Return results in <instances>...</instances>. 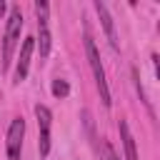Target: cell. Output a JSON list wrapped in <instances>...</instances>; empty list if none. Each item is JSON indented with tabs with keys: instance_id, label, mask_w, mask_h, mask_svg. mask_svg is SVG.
I'll return each mask as SVG.
<instances>
[{
	"instance_id": "cell-1",
	"label": "cell",
	"mask_w": 160,
	"mask_h": 160,
	"mask_svg": "<svg viewBox=\"0 0 160 160\" xmlns=\"http://www.w3.org/2000/svg\"><path fill=\"white\" fill-rule=\"evenodd\" d=\"M20 30H22V12L20 8L15 5L10 10V18H8V25H5V38H2V70L10 65L12 60V52H15V45L20 40Z\"/></svg>"
},
{
	"instance_id": "cell-2",
	"label": "cell",
	"mask_w": 160,
	"mask_h": 160,
	"mask_svg": "<svg viewBox=\"0 0 160 160\" xmlns=\"http://www.w3.org/2000/svg\"><path fill=\"white\" fill-rule=\"evenodd\" d=\"M85 52H88V60H90V68H92V75H95V85L100 90V100L105 108H110V90H108V80H105V70H102V62H100V55H98V48L92 42L90 35H85Z\"/></svg>"
},
{
	"instance_id": "cell-3",
	"label": "cell",
	"mask_w": 160,
	"mask_h": 160,
	"mask_svg": "<svg viewBox=\"0 0 160 160\" xmlns=\"http://www.w3.org/2000/svg\"><path fill=\"white\" fill-rule=\"evenodd\" d=\"M22 135H25V120L15 118L8 128V160H20V150H22Z\"/></svg>"
},
{
	"instance_id": "cell-4",
	"label": "cell",
	"mask_w": 160,
	"mask_h": 160,
	"mask_svg": "<svg viewBox=\"0 0 160 160\" xmlns=\"http://www.w3.org/2000/svg\"><path fill=\"white\" fill-rule=\"evenodd\" d=\"M35 48V38H25L22 48H20V58H18V68H15V82H22L28 78V68H30V55Z\"/></svg>"
},
{
	"instance_id": "cell-5",
	"label": "cell",
	"mask_w": 160,
	"mask_h": 160,
	"mask_svg": "<svg viewBox=\"0 0 160 160\" xmlns=\"http://www.w3.org/2000/svg\"><path fill=\"white\" fill-rule=\"evenodd\" d=\"M95 10H98V15H100V20H102V28H105V32H108V40H110V45L115 48V50H120V40H118V32H115V25H112V18H110V12H108V8H105V2H95Z\"/></svg>"
},
{
	"instance_id": "cell-6",
	"label": "cell",
	"mask_w": 160,
	"mask_h": 160,
	"mask_svg": "<svg viewBox=\"0 0 160 160\" xmlns=\"http://www.w3.org/2000/svg\"><path fill=\"white\" fill-rule=\"evenodd\" d=\"M120 138H122V145H125V158L128 160H138V152H135V140L130 135V128L125 120H120Z\"/></svg>"
},
{
	"instance_id": "cell-7",
	"label": "cell",
	"mask_w": 160,
	"mask_h": 160,
	"mask_svg": "<svg viewBox=\"0 0 160 160\" xmlns=\"http://www.w3.org/2000/svg\"><path fill=\"white\" fill-rule=\"evenodd\" d=\"M35 118H38L40 132H50V120H52V115H50V110H48L45 105H35Z\"/></svg>"
},
{
	"instance_id": "cell-8",
	"label": "cell",
	"mask_w": 160,
	"mask_h": 160,
	"mask_svg": "<svg viewBox=\"0 0 160 160\" xmlns=\"http://www.w3.org/2000/svg\"><path fill=\"white\" fill-rule=\"evenodd\" d=\"M48 52H50V30L40 25V58H48Z\"/></svg>"
},
{
	"instance_id": "cell-9",
	"label": "cell",
	"mask_w": 160,
	"mask_h": 160,
	"mask_svg": "<svg viewBox=\"0 0 160 160\" xmlns=\"http://www.w3.org/2000/svg\"><path fill=\"white\" fill-rule=\"evenodd\" d=\"M100 160H120V158H118V152L112 150V145H110L108 140H102V142H100Z\"/></svg>"
},
{
	"instance_id": "cell-10",
	"label": "cell",
	"mask_w": 160,
	"mask_h": 160,
	"mask_svg": "<svg viewBox=\"0 0 160 160\" xmlns=\"http://www.w3.org/2000/svg\"><path fill=\"white\" fill-rule=\"evenodd\" d=\"M68 92H70V85L65 80H52V95L55 98H68Z\"/></svg>"
},
{
	"instance_id": "cell-11",
	"label": "cell",
	"mask_w": 160,
	"mask_h": 160,
	"mask_svg": "<svg viewBox=\"0 0 160 160\" xmlns=\"http://www.w3.org/2000/svg\"><path fill=\"white\" fill-rule=\"evenodd\" d=\"M48 2H42V0H38L35 2V12H38V25H45V20H48Z\"/></svg>"
},
{
	"instance_id": "cell-12",
	"label": "cell",
	"mask_w": 160,
	"mask_h": 160,
	"mask_svg": "<svg viewBox=\"0 0 160 160\" xmlns=\"http://www.w3.org/2000/svg\"><path fill=\"white\" fill-rule=\"evenodd\" d=\"M38 148H40V158H48V152H50V132H40Z\"/></svg>"
},
{
	"instance_id": "cell-13",
	"label": "cell",
	"mask_w": 160,
	"mask_h": 160,
	"mask_svg": "<svg viewBox=\"0 0 160 160\" xmlns=\"http://www.w3.org/2000/svg\"><path fill=\"white\" fill-rule=\"evenodd\" d=\"M5 15V0H0V18Z\"/></svg>"
}]
</instances>
